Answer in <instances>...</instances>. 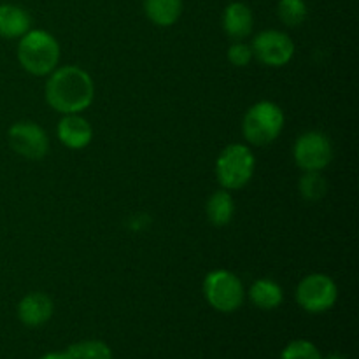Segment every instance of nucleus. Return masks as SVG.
<instances>
[{"label": "nucleus", "instance_id": "1", "mask_svg": "<svg viewBox=\"0 0 359 359\" xmlns=\"http://www.w3.org/2000/svg\"><path fill=\"white\" fill-rule=\"evenodd\" d=\"M49 107L62 114H81L95 98V84L90 74L77 65L56 67L48 76L44 88Z\"/></svg>", "mask_w": 359, "mask_h": 359}, {"label": "nucleus", "instance_id": "2", "mask_svg": "<svg viewBox=\"0 0 359 359\" xmlns=\"http://www.w3.org/2000/svg\"><path fill=\"white\" fill-rule=\"evenodd\" d=\"M18 62L32 76H49L58 67L60 44L46 30H28L18 42Z\"/></svg>", "mask_w": 359, "mask_h": 359}, {"label": "nucleus", "instance_id": "3", "mask_svg": "<svg viewBox=\"0 0 359 359\" xmlns=\"http://www.w3.org/2000/svg\"><path fill=\"white\" fill-rule=\"evenodd\" d=\"M284 112L270 100L256 102L248 109L242 119V135L252 146H269L284 128Z\"/></svg>", "mask_w": 359, "mask_h": 359}, {"label": "nucleus", "instance_id": "4", "mask_svg": "<svg viewBox=\"0 0 359 359\" xmlns=\"http://www.w3.org/2000/svg\"><path fill=\"white\" fill-rule=\"evenodd\" d=\"M256 158L245 144H230L216 160V177L223 189H241L252 179Z\"/></svg>", "mask_w": 359, "mask_h": 359}, {"label": "nucleus", "instance_id": "5", "mask_svg": "<svg viewBox=\"0 0 359 359\" xmlns=\"http://www.w3.org/2000/svg\"><path fill=\"white\" fill-rule=\"evenodd\" d=\"M203 294L210 307L228 314L241 309L245 290L242 280L230 270H212L203 280Z\"/></svg>", "mask_w": 359, "mask_h": 359}, {"label": "nucleus", "instance_id": "6", "mask_svg": "<svg viewBox=\"0 0 359 359\" xmlns=\"http://www.w3.org/2000/svg\"><path fill=\"white\" fill-rule=\"evenodd\" d=\"M297 304L311 314H323L337 304L339 287L326 273H311L297 286Z\"/></svg>", "mask_w": 359, "mask_h": 359}, {"label": "nucleus", "instance_id": "7", "mask_svg": "<svg viewBox=\"0 0 359 359\" xmlns=\"http://www.w3.org/2000/svg\"><path fill=\"white\" fill-rule=\"evenodd\" d=\"M293 158L304 172H323L333 158L332 142L318 130L305 132L294 142Z\"/></svg>", "mask_w": 359, "mask_h": 359}, {"label": "nucleus", "instance_id": "8", "mask_svg": "<svg viewBox=\"0 0 359 359\" xmlns=\"http://www.w3.org/2000/svg\"><path fill=\"white\" fill-rule=\"evenodd\" d=\"M252 56L266 67H283L294 56V44L286 32L263 30L252 39Z\"/></svg>", "mask_w": 359, "mask_h": 359}, {"label": "nucleus", "instance_id": "9", "mask_svg": "<svg viewBox=\"0 0 359 359\" xmlns=\"http://www.w3.org/2000/svg\"><path fill=\"white\" fill-rule=\"evenodd\" d=\"M11 147L27 160H42L49 151V137L41 125L32 121H18L7 132Z\"/></svg>", "mask_w": 359, "mask_h": 359}, {"label": "nucleus", "instance_id": "10", "mask_svg": "<svg viewBox=\"0 0 359 359\" xmlns=\"http://www.w3.org/2000/svg\"><path fill=\"white\" fill-rule=\"evenodd\" d=\"M56 135L69 149H84L93 139V128L81 114H63L56 126Z\"/></svg>", "mask_w": 359, "mask_h": 359}, {"label": "nucleus", "instance_id": "11", "mask_svg": "<svg viewBox=\"0 0 359 359\" xmlns=\"http://www.w3.org/2000/svg\"><path fill=\"white\" fill-rule=\"evenodd\" d=\"M53 312H55L53 300L46 293H41V291L28 293L18 304V318L23 325L30 326V328L46 325L51 319Z\"/></svg>", "mask_w": 359, "mask_h": 359}, {"label": "nucleus", "instance_id": "12", "mask_svg": "<svg viewBox=\"0 0 359 359\" xmlns=\"http://www.w3.org/2000/svg\"><path fill=\"white\" fill-rule=\"evenodd\" d=\"M255 16L248 4L231 2L223 11V30L231 41H244L251 35Z\"/></svg>", "mask_w": 359, "mask_h": 359}, {"label": "nucleus", "instance_id": "13", "mask_svg": "<svg viewBox=\"0 0 359 359\" xmlns=\"http://www.w3.org/2000/svg\"><path fill=\"white\" fill-rule=\"evenodd\" d=\"M32 30V16L27 9L14 4L0 6V37L20 39Z\"/></svg>", "mask_w": 359, "mask_h": 359}, {"label": "nucleus", "instance_id": "14", "mask_svg": "<svg viewBox=\"0 0 359 359\" xmlns=\"http://www.w3.org/2000/svg\"><path fill=\"white\" fill-rule=\"evenodd\" d=\"M144 13L156 27H172L182 14V0H144Z\"/></svg>", "mask_w": 359, "mask_h": 359}, {"label": "nucleus", "instance_id": "15", "mask_svg": "<svg viewBox=\"0 0 359 359\" xmlns=\"http://www.w3.org/2000/svg\"><path fill=\"white\" fill-rule=\"evenodd\" d=\"M249 298L255 307L262 309V311H273L283 304L284 291L276 280L258 279L249 287Z\"/></svg>", "mask_w": 359, "mask_h": 359}, {"label": "nucleus", "instance_id": "16", "mask_svg": "<svg viewBox=\"0 0 359 359\" xmlns=\"http://www.w3.org/2000/svg\"><path fill=\"white\" fill-rule=\"evenodd\" d=\"M205 212L214 226H226L235 214L233 196L230 195L228 189H219V191L212 193L207 200Z\"/></svg>", "mask_w": 359, "mask_h": 359}, {"label": "nucleus", "instance_id": "17", "mask_svg": "<svg viewBox=\"0 0 359 359\" xmlns=\"http://www.w3.org/2000/svg\"><path fill=\"white\" fill-rule=\"evenodd\" d=\"M309 7L305 0H279L277 4V16L286 27L297 28L307 20Z\"/></svg>", "mask_w": 359, "mask_h": 359}, {"label": "nucleus", "instance_id": "18", "mask_svg": "<svg viewBox=\"0 0 359 359\" xmlns=\"http://www.w3.org/2000/svg\"><path fill=\"white\" fill-rule=\"evenodd\" d=\"M72 359H112V351L107 344L100 340H84V342L72 344L67 349Z\"/></svg>", "mask_w": 359, "mask_h": 359}, {"label": "nucleus", "instance_id": "19", "mask_svg": "<svg viewBox=\"0 0 359 359\" xmlns=\"http://www.w3.org/2000/svg\"><path fill=\"white\" fill-rule=\"evenodd\" d=\"M298 189L305 200L318 202L328 191V182L323 177L321 172H305V175H302L300 182H298Z\"/></svg>", "mask_w": 359, "mask_h": 359}, {"label": "nucleus", "instance_id": "20", "mask_svg": "<svg viewBox=\"0 0 359 359\" xmlns=\"http://www.w3.org/2000/svg\"><path fill=\"white\" fill-rule=\"evenodd\" d=\"M280 359H323L318 347L309 340H294L284 347Z\"/></svg>", "mask_w": 359, "mask_h": 359}, {"label": "nucleus", "instance_id": "21", "mask_svg": "<svg viewBox=\"0 0 359 359\" xmlns=\"http://www.w3.org/2000/svg\"><path fill=\"white\" fill-rule=\"evenodd\" d=\"M228 62L235 67H248L252 62V49L251 44H245L244 41H233V44L226 51Z\"/></svg>", "mask_w": 359, "mask_h": 359}, {"label": "nucleus", "instance_id": "22", "mask_svg": "<svg viewBox=\"0 0 359 359\" xmlns=\"http://www.w3.org/2000/svg\"><path fill=\"white\" fill-rule=\"evenodd\" d=\"M41 359H72L67 353H49L46 356H42Z\"/></svg>", "mask_w": 359, "mask_h": 359}, {"label": "nucleus", "instance_id": "23", "mask_svg": "<svg viewBox=\"0 0 359 359\" xmlns=\"http://www.w3.org/2000/svg\"><path fill=\"white\" fill-rule=\"evenodd\" d=\"M323 359H347V358L344 356V354H340V353H332V354H328V356L323 358Z\"/></svg>", "mask_w": 359, "mask_h": 359}]
</instances>
